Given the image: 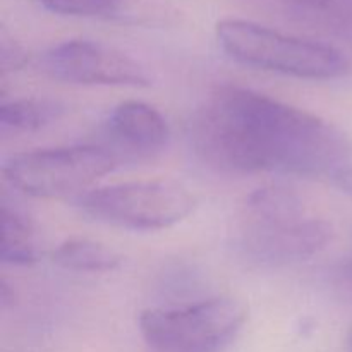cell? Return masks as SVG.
<instances>
[{
    "instance_id": "1",
    "label": "cell",
    "mask_w": 352,
    "mask_h": 352,
    "mask_svg": "<svg viewBox=\"0 0 352 352\" xmlns=\"http://www.w3.org/2000/svg\"><path fill=\"white\" fill-rule=\"evenodd\" d=\"M189 143L196 157L223 174L329 177L352 165L346 134L322 117L241 88L220 86L192 113Z\"/></svg>"
},
{
    "instance_id": "2",
    "label": "cell",
    "mask_w": 352,
    "mask_h": 352,
    "mask_svg": "<svg viewBox=\"0 0 352 352\" xmlns=\"http://www.w3.org/2000/svg\"><path fill=\"white\" fill-rule=\"evenodd\" d=\"M332 239L329 222L311 215L285 186H263L246 199L239 246L263 265L299 263L325 250Z\"/></svg>"
},
{
    "instance_id": "3",
    "label": "cell",
    "mask_w": 352,
    "mask_h": 352,
    "mask_svg": "<svg viewBox=\"0 0 352 352\" xmlns=\"http://www.w3.org/2000/svg\"><path fill=\"white\" fill-rule=\"evenodd\" d=\"M222 50L244 65L299 79L342 78L351 60L332 45L292 36L244 19H223L217 24Z\"/></svg>"
},
{
    "instance_id": "4",
    "label": "cell",
    "mask_w": 352,
    "mask_h": 352,
    "mask_svg": "<svg viewBox=\"0 0 352 352\" xmlns=\"http://www.w3.org/2000/svg\"><path fill=\"white\" fill-rule=\"evenodd\" d=\"M248 306L229 296L141 311L138 325L153 352H222L243 330Z\"/></svg>"
},
{
    "instance_id": "5",
    "label": "cell",
    "mask_w": 352,
    "mask_h": 352,
    "mask_svg": "<svg viewBox=\"0 0 352 352\" xmlns=\"http://www.w3.org/2000/svg\"><path fill=\"white\" fill-rule=\"evenodd\" d=\"M119 164V157L103 144H79L14 155L3 164V177L33 198L78 199Z\"/></svg>"
},
{
    "instance_id": "6",
    "label": "cell",
    "mask_w": 352,
    "mask_h": 352,
    "mask_svg": "<svg viewBox=\"0 0 352 352\" xmlns=\"http://www.w3.org/2000/svg\"><path fill=\"white\" fill-rule=\"evenodd\" d=\"M85 215L129 230H162L182 222L196 196L172 179H151L91 189L74 199Z\"/></svg>"
},
{
    "instance_id": "7",
    "label": "cell",
    "mask_w": 352,
    "mask_h": 352,
    "mask_svg": "<svg viewBox=\"0 0 352 352\" xmlns=\"http://www.w3.org/2000/svg\"><path fill=\"white\" fill-rule=\"evenodd\" d=\"M40 69L50 78L71 85L148 86L144 67L120 50L91 40H69L48 48Z\"/></svg>"
},
{
    "instance_id": "8",
    "label": "cell",
    "mask_w": 352,
    "mask_h": 352,
    "mask_svg": "<svg viewBox=\"0 0 352 352\" xmlns=\"http://www.w3.org/2000/svg\"><path fill=\"white\" fill-rule=\"evenodd\" d=\"M107 146L119 157L148 158L164 150L170 138L165 117L155 107L138 100L119 103L105 122Z\"/></svg>"
},
{
    "instance_id": "9",
    "label": "cell",
    "mask_w": 352,
    "mask_h": 352,
    "mask_svg": "<svg viewBox=\"0 0 352 352\" xmlns=\"http://www.w3.org/2000/svg\"><path fill=\"white\" fill-rule=\"evenodd\" d=\"M52 261L65 270L102 274L119 268L122 258L102 243L86 237H69L55 248Z\"/></svg>"
},
{
    "instance_id": "10",
    "label": "cell",
    "mask_w": 352,
    "mask_h": 352,
    "mask_svg": "<svg viewBox=\"0 0 352 352\" xmlns=\"http://www.w3.org/2000/svg\"><path fill=\"white\" fill-rule=\"evenodd\" d=\"M62 103L47 98H21L0 107V126L9 133H34L64 113Z\"/></svg>"
},
{
    "instance_id": "11",
    "label": "cell",
    "mask_w": 352,
    "mask_h": 352,
    "mask_svg": "<svg viewBox=\"0 0 352 352\" xmlns=\"http://www.w3.org/2000/svg\"><path fill=\"white\" fill-rule=\"evenodd\" d=\"M294 16L352 38V0H272Z\"/></svg>"
},
{
    "instance_id": "12",
    "label": "cell",
    "mask_w": 352,
    "mask_h": 352,
    "mask_svg": "<svg viewBox=\"0 0 352 352\" xmlns=\"http://www.w3.org/2000/svg\"><path fill=\"white\" fill-rule=\"evenodd\" d=\"M3 236H2V256L3 263L28 267L38 261V248L34 241L33 229L26 217L16 210L2 206Z\"/></svg>"
},
{
    "instance_id": "13",
    "label": "cell",
    "mask_w": 352,
    "mask_h": 352,
    "mask_svg": "<svg viewBox=\"0 0 352 352\" xmlns=\"http://www.w3.org/2000/svg\"><path fill=\"white\" fill-rule=\"evenodd\" d=\"M45 9L60 16L109 17L122 6V0H38Z\"/></svg>"
},
{
    "instance_id": "14",
    "label": "cell",
    "mask_w": 352,
    "mask_h": 352,
    "mask_svg": "<svg viewBox=\"0 0 352 352\" xmlns=\"http://www.w3.org/2000/svg\"><path fill=\"white\" fill-rule=\"evenodd\" d=\"M0 57H2V71H16L23 67L24 62L28 60V55L12 38L2 36V45H0Z\"/></svg>"
},
{
    "instance_id": "15",
    "label": "cell",
    "mask_w": 352,
    "mask_h": 352,
    "mask_svg": "<svg viewBox=\"0 0 352 352\" xmlns=\"http://www.w3.org/2000/svg\"><path fill=\"white\" fill-rule=\"evenodd\" d=\"M333 282H336V287L346 298L352 299V258L339 265V268L336 270V275H333Z\"/></svg>"
},
{
    "instance_id": "16",
    "label": "cell",
    "mask_w": 352,
    "mask_h": 352,
    "mask_svg": "<svg viewBox=\"0 0 352 352\" xmlns=\"http://www.w3.org/2000/svg\"><path fill=\"white\" fill-rule=\"evenodd\" d=\"M332 182L337 186V188L342 189L344 192H347V195L352 196V165L351 167L344 168V170H340L339 174L332 179Z\"/></svg>"
},
{
    "instance_id": "17",
    "label": "cell",
    "mask_w": 352,
    "mask_h": 352,
    "mask_svg": "<svg viewBox=\"0 0 352 352\" xmlns=\"http://www.w3.org/2000/svg\"><path fill=\"white\" fill-rule=\"evenodd\" d=\"M347 347H349V351L352 352V325H351L349 332H347Z\"/></svg>"
}]
</instances>
